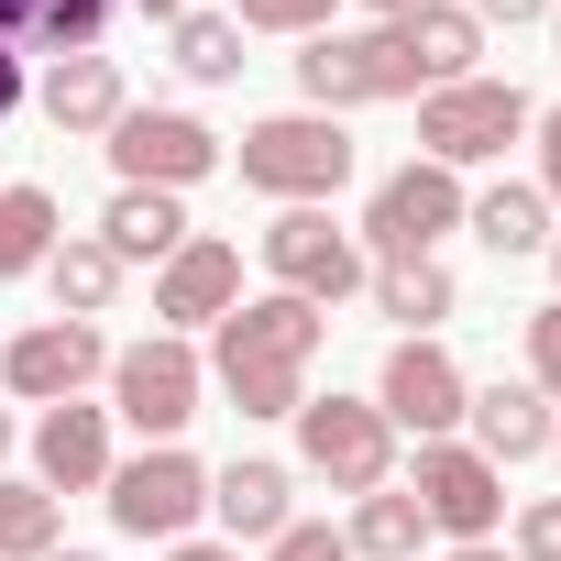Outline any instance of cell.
I'll list each match as a JSON object with an SVG mask.
<instances>
[{"mask_svg":"<svg viewBox=\"0 0 561 561\" xmlns=\"http://www.w3.org/2000/svg\"><path fill=\"white\" fill-rule=\"evenodd\" d=\"M506 539H517V561H561V495L517 506V517H506Z\"/></svg>","mask_w":561,"mask_h":561,"instance_id":"1f68e13d","label":"cell"},{"mask_svg":"<svg viewBox=\"0 0 561 561\" xmlns=\"http://www.w3.org/2000/svg\"><path fill=\"white\" fill-rule=\"evenodd\" d=\"M165 45H176V78H198V89H231L242 78V23L231 12H176Z\"/></svg>","mask_w":561,"mask_h":561,"instance_id":"4316f807","label":"cell"},{"mask_svg":"<svg viewBox=\"0 0 561 561\" xmlns=\"http://www.w3.org/2000/svg\"><path fill=\"white\" fill-rule=\"evenodd\" d=\"M462 12H473V23H484V34H495V23H506V34H517V23H550V0H462Z\"/></svg>","mask_w":561,"mask_h":561,"instance_id":"836d02e7","label":"cell"},{"mask_svg":"<svg viewBox=\"0 0 561 561\" xmlns=\"http://www.w3.org/2000/svg\"><path fill=\"white\" fill-rule=\"evenodd\" d=\"M242 309V242H220V231H187L165 264H154V320L187 342V331H220Z\"/></svg>","mask_w":561,"mask_h":561,"instance_id":"4fadbf2b","label":"cell"},{"mask_svg":"<svg viewBox=\"0 0 561 561\" xmlns=\"http://www.w3.org/2000/svg\"><path fill=\"white\" fill-rule=\"evenodd\" d=\"M23 100H34V78H23V56H12V45H0V122H12Z\"/></svg>","mask_w":561,"mask_h":561,"instance_id":"e575fe53","label":"cell"},{"mask_svg":"<svg viewBox=\"0 0 561 561\" xmlns=\"http://www.w3.org/2000/svg\"><path fill=\"white\" fill-rule=\"evenodd\" d=\"M89 375H111L100 320H34V331H12V342H0V386H12L23 408H67Z\"/></svg>","mask_w":561,"mask_h":561,"instance_id":"7c38bea8","label":"cell"},{"mask_svg":"<svg viewBox=\"0 0 561 561\" xmlns=\"http://www.w3.org/2000/svg\"><path fill=\"white\" fill-rule=\"evenodd\" d=\"M242 187L253 198H287V209H331L342 187H353V165H364V144L331 122V111H275V122H253L242 133Z\"/></svg>","mask_w":561,"mask_h":561,"instance_id":"7a4b0ae2","label":"cell"},{"mask_svg":"<svg viewBox=\"0 0 561 561\" xmlns=\"http://www.w3.org/2000/svg\"><path fill=\"white\" fill-rule=\"evenodd\" d=\"M100 154L122 165V187H198L209 165H220V133L198 122V111H122L111 133H100Z\"/></svg>","mask_w":561,"mask_h":561,"instance_id":"8fae6325","label":"cell"},{"mask_svg":"<svg viewBox=\"0 0 561 561\" xmlns=\"http://www.w3.org/2000/svg\"><path fill=\"white\" fill-rule=\"evenodd\" d=\"M264 561H353V550H342V528H320V517H287V528L264 539Z\"/></svg>","mask_w":561,"mask_h":561,"instance_id":"4dcf8cb0","label":"cell"},{"mask_svg":"<svg viewBox=\"0 0 561 561\" xmlns=\"http://www.w3.org/2000/svg\"><path fill=\"white\" fill-rule=\"evenodd\" d=\"M309 364H320V309L309 298H242L220 331H209V386L242 408V419H298L309 408Z\"/></svg>","mask_w":561,"mask_h":561,"instance_id":"6da1fadb","label":"cell"},{"mask_svg":"<svg viewBox=\"0 0 561 561\" xmlns=\"http://www.w3.org/2000/svg\"><path fill=\"white\" fill-rule=\"evenodd\" d=\"M451 561H506V550H495V539H462V550H451Z\"/></svg>","mask_w":561,"mask_h":561,"instance_id":"f35d334b","label":"cell"},{"mask_svg":"<svg viewBox=\"0 0 561 561\" xmlns=\"http://www.w3.org/2000/svg\"><path fill=\"white\" fill-rule=\"evenodd\" d=\"M45 561H100V550H67V539H56V550H45Z\"/></svg>","mask_w":561,"mask_h":561,"instance_id":"ab89813d","label":"cell"},{"mask_svg":"<svg viewBox=\"0 0 561 561\" xmlns=\"http://www.w3.org/2000/svg\"><path fill=\"white\" fill-rule=\"evenodd\" d=\"M462 397H473V375H462L440 342H397L386 375H375L386 430H419V440H451V430H462Z\"/></svg>","mask_w":561,"mask_h":561,"instance_id":"5bb4252c","label":"cell"},{"mask_svg":"<svg viewBox=\"0 0 561 561\" xmlns=\"http://www.w3.org/2000/svg\"><path fill=\"white\" fill-rule=\"evenodd\" d=\"M100 242L122 253V275H133V264H165V253L187 242V209H176L165 187H111V209H100Z\"/></svg>","mask_w":561,"mask_h":561,"instance_id":"7402d4cb","label":"cell"},{"mask_svg":"<svg viewBox=\"0 0 561 561\" xmlns=\"http://www.w3.org/2000/svg\"><path fill=\"white\" fill-rule=\"evenodd\" d=\"M528 386L561 408V298H550V309H528Z\"/></svg>","mask_w":561,"mask_h":561,"instance_id":"f546056e","label":"cell"},{"mask_svg":"<svg viewBox=\"0 0 561 561\" xmlns=\"http://www.w3.org/2000/svg\"><path fill=\"white\" fill-rule=\"evenodd\" d=\"M133 12H154V23H176V12H198V0H133Z\"/></svg>","mask_w":561,"mask_h":561,"instance_id":"74e56055","label":"cell"},{"mask_svg":"<svg viewBox=\"0 0 561 561\" xmlns=\"http://www.w3.org/2000/svg\"><path fill=\"white\" fill-rule=\"evenodd\" d=\"M34 484L45 495H100L111 484V408H45L34 419Z\"/></svg>","mask_w":561,"mask_h":561,"instance_id":"9a60e30c","label":"cell"},{"mask_svg":"<svg viewBox=\"0 0 561 561\" xmlns=\"http://www.w3.org/2000/svg\"><path fill=\"white\" fill-rule=\"evenodd\" d=\"M364 12H375V23H408V12H430V0H364Z\"/></svg>","mask_w":561,"mask_h":561,"instance_id":"8d00e7d4","label":"cell"},{"mask_svg":"<svg viewBox=\"0 0 561 561\" xmlns=\"http://www.w3.org/2000/svg\"><path fill=\"white\" fill-rule=\"evenodd\" d=\"M419 539H430V517H419V495H408V484L353 495V528H342V550H353V561H419Z\"/></svg>","mask_w":561,"mask_h":561,"instance_id":"d4e9b609","label":"cell"},{"mask_svg":"<svg viewBox=\"0 0 561 561\" xmlns=\"http://www.w3.org/2000/svg\"><path fill=\"white\" fill-rule=\"evenodd\" d=\"M550 275H561V231H550Z\"/></svg>","mask_w":561,"mask_h":561,"instance_id":"7bdbcfd3","label":"cell"},{"mask_svg":"<svg viewBox=\"0 0 561 561\" xmlns=\"http://www.w3.org/2000/svg\"><path fill=\"white\" fill-rule=\"evenodd\" d=\"M298 100L309 111H364V100H419V67L397 45V23H364V34H309L298 56Z\"/></svg>","mask_w":561,"mask_h":561,"instance_id":"5b68a950","label":"cell"},{"mask_svg":"<svg viewBox=\"0 0 561 561\" xmlns=\"http://www.w3.org/2000/svg\"><path fill=\"white\" fill-rule=\"evenodd\" d=\"M56 550V495L0 473V561H45Z\"/></svg>","mask_w":561,"mask_h":561,"instance_id":"83f0119b","label":"cell"},{"mask_svg":"<svg viewBox=\"0 0 561 561\" xmlns=\"http://www.w3.org/2000/svg\"><path fill=\"white\" fill-rule=\"evenodd\" d=\"M264 275H275L287 298H309V309H342L375 264H364V242H353L331 209H275V220H264Z\"/></svg>","mask_w":561,"mask_h":561,"instance_id":"ba28073f","label":"cell"},{"mask_svg":"<svg viewBox=\"0 0 561 561\" xmlns=\"http://www.w3.org/2000/svg\"><path fill=\"white\" fill-rule=\"evenodd\" d=\"M0 462H12V408H0Z\"/></svg>","mask_w":561,"mask_h":561,"instance_id":"60d3db41","label":"cell"},{"mask_svg":"<svg viewBox=\"0 0 561 561\" xmlns=\"http://www.w3.org/2000/svg\"><path fill=\"white\" fill-rule=\"evenodd\" d=\"M364 287H375L386 320H408V342H430V331L462 309V287H451V264H440V253H419V264H375Z\"/></svg>","mask_w":561,"mask_h":561,"instance_id":"cb8c5ba5","label":"cell"},{"mask_svg":"<svg viewBox=\"0 0 561 561\" xmlns=\"http://www.w3.org/2000/svg\"><path fill=\"white\" fill-rule=\"evenodd\" d=\"M397 45H408L419 89H462V78L484 67V23L462 12V0H430V12H408V23H397Z\"/></svg>","mask_w":561,"mask_h":561,"instance_id":"ffe728a7","label":"cell"},{"mask_svg":"<svg viewBox=\"0 0 561 561\" xmlns=\"http://www.w3.org/2000/svg\"><path fill=\"white\" fill-rule=\"evenodd\" d=\"M45 287H56V320H111V298H122V253H111L100 231H67V242L45 253Z\"/></svg>","mask_w":561,"mask_h":561,"instance_id":"603a6c76","label":"cell"},{"mask_svg":"<svg viewBox=\"0 0 561 561\" xmlns=\"http://www.w3.org/2000/svg\"><path fill=\"white\" fill-rule=\"evenodd\" d=\"M550 451H561V430H550Z\"/></svg>","mask_w":561,"mask_h":561,"instance_id":"ee69618b","label":"cell"},{"mask_svg":"<svg viewBox=\"0 0 561 561\" xmlns=\"http://www.w3.org/2000/svg\"><path fill=\"white\" fill-rule=\"evenodd\" d=\"M528 133H539V198H550V209H561V111H539V122H528Z\"/></svg>","mask_w":561,"mask_h":561,"instance_id":"d6a6232c","label":"cell"},{"mask_svg":"<svg viewBox=\"0 0 561 561\" xmlns=\"http://www.w3.org/2000/svg\"><path fill=\"white\" fill-rule=\"evenodd\" d=\"M408 495H419V517H430L451 550L506 528V473H495L473 440H419V462H408Z\"/></svg>","mask_w":561,"mask_h":561,"instance_id":"30bf717a","label":"cell"},{"mask_svg":"<svg viewBox=\"0 0 561 561\" xmlns=\"http://www.w3.org/2000/svg\"><path fill=\"white\" fill-rule=\"evenodd\" d=\"M331 12H342V0H231V23H242V34H298V45L331 34Z\"/></svg>","mask_w":561,"mask_h":561,"instance_id":"f1b7e54d","label":"cell"},{"mask_svg":"<svg viewBox=\"0 0 561 561\" xmlns=\"http://www.w3.org/2000/svg\"><path fill=\"white\" fill-rule=\"evenodd\" d=\"M550 45H561V0H550Z\"/></svg>","mask_w":561,"mask_h":561,"instance_id":"b9f144b4","label":"cell"},{"mask_svg":"<svg viewBox=\"0 0 561 561\" xmlns=\"http://www.w3.org/2000/svg\"><path fill=\"white\" fill-rule=\"evenodd\" d=\"M440 231H462V176L430 165V154H408L397 176H375V198L353 220L364 264H419V253H440Z\"/></svg>","mask_w":561,"mask_h":561,"instance_id":"3957f363","label":"cell"},{"mask_svg":"<svg viewBox=\"0 0 561 561\" xmlns=\"http://www.w3.org/2000/svg\"><path fill=\"white\" fill-rule=\"evenodd\" d=\"M34 111H45L67 144H100V133L133 111V89H122V56H56V67H45V89H34Z\"/></svg>","mask_w":561,"mask_h":561,"instance_id":"e0dca14e","label":"cell"},{"mask_svg":"<svg viewBox=\"0 0 561 561\" xmlns=\"http://www.w3.org/2000/svg\"><path fill=\"white\" fill-rule=\"evenodd\" d=\"M462 419H473V451H484L495 473H506V462H539V451H550V430H561V419H550V397H539V386H517V375L473 386V397H462Z\"/></svg>","mask_w":561,"mask_h":561,"instance_id":"ac0fdd59","label":"cell"},{"mask_svg":"<svg viewBox=\"0 0 561 561\" xmlns=\"http://www.w3.org/2000/svg\"><path fill=\"white\" fill-rule=\"evenodd\" d=\"M122 0H0V45L12 56H100Z\"/></svg>","mask_w":561,"mask_h":561,"instance_id":"d6986e66","label":"cell"},{"mask_svg":"<svg viewBox=\"0 0 561 561\" xmlns=\"http://www.w3.org/2000/svg\"><path fill=\"white\" fill-rule=\"evenodd\" d=\"M198 397H209V364H198L176 331H154V342L111 353V419H133L144 440H176V430L198 419Z\"/></svg>","mask_w":561,"mask_h":561,"instance_id":"9c48e42d","label":"cell"},{"mask_svg":"<svg viewBox=\"0 0 561 561\" xmlns=\"http://www.w3.org/2000/svg\"><path fill=\"white\" fill-rule=\"evenodd\" d=\"M209 517L231 528V550H242V539L264 550L275 528L298 517V473H287V462H264V451H231V462L209 473Z\"/></svg>","mask_w":561,"mask_h":561,"instance_id":"2e32d148","label":"cell"},{"mask_svg":"<svg viewBox=\"0 0 561 561\" xmlns=\"http://www.w3.org/2000/svg\"><path fill=\"white\" fill-rule=\"evenodd\" d=\"M539 111H528V89H506V78H462V89H419V154L430 165H495L517 133H528Z\"/></svg>","mask_w":561,"mask_h":561,"instance_id":"8992f818","label":"cell"},{"mask_svg":"<svg viewBox=\"0 0 561 561\" xmlns=\"http://www.w3.org/2000/svg\"><path fill=\"white\" fill-rule=\"evenodd\" d=\"M67 242L56 198L45 187H0V287H23V275H45V253Z\"/></svg>","mask_w":561,"mask_h":561,"instance_id":"484cf974","label":"cell"},{"mask_svg":"<svg viewBox=\"0 0 561 561\" xmlns=\"http://www.w3.org/2000/svg\"><path fill=\"white\" fill-rule=\"evenodd\" d=\"M298 473H320L331 495H375L397 484V430L375 397H309L298 408Z\"/></svg>","mask_w":561,"mask_h":561,"instance_id":"52a82bcc","label":"cell"},{"mask_svg":"<svg viewBox=\"0 0 561 561\" xmlns=\"http://www.w3.org/2000/svg\"><path fill=\"white\" fill-rule=\"evenodd\" d=\"M462 231H473L495 264H528V253H550V198L517 187V176H495L484 198H462Z\"/></svg>","mask_w":561,"mask_h":561,"instance_id":"44dd1931","label":"cell"},{"mask_svg":"<svg viewBox=\"0 0 561 561\" xmlns=\"http://www.w3.org/2000/svg\"><path fill=\"white\" fill-rule=\"evenodd\" d=\"M100 495H111V528H122V539H165V550H176V539L209 517V462H198L187 440H144L133 462H111Z\"/></svg>","mask_w":561,"mask_h":561,"instance_id":"277c9868","label":"cell"},{"mask_svg":"<svg viewBox=\"0 0 561 561\" xmlns=\"http://www.w3.org/2000/svg\"><path fill=\"white\" fill-rule=\"evenodd\" d=\"M165 561H242V550H231V539H176Z\"/></svg>","mask_w":561,"mask_h":561,"instance_id":"d590c367","label":"cell"}]
</instances>
